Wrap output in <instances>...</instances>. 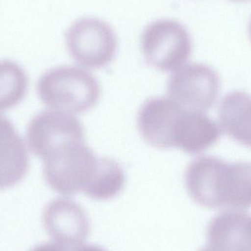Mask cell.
<instances>
[{"instance_id": "52a82bcc", "label": "cell", "mask_w": 251, "mask_h": 251, "mask_svg": "<svg viewBox=\"0 0 251 251\" xmlns=\"http://www.w3.org/2000/svg\"><path fill=\"white\" fill-rule=\"evenodd\" d=\"M43 223L51 240L67 249L82 246L89 234L86 212L71 199H57L49 203L44 209Z\"/></svg>"}, {"instance_id": "7c38bea8", "label": "cell", "mask_w": 251, "mask_h": 251, "mask_svg": "<svg viewBox=\"0 0 251 251\" xmlns=\"http://www.w3.org/2000/svg\"><path fill=\"white\" fill-rule=\"evenodd\" d=\"M218 119L223 131L240 144L251 148V96L233 91L221 100Z\"/></svg>"}, {"instance_id": "e0dca14e", "label": "cell", "mask_w": 251, "mask_h": 251, "mask_svg": "<svg viewBox=\"0 0 251 251\" xmlns=\"http://www.w3.org/2000/svg\"><path fill=\"white\" fill-rule=\"evenodd\" d=\"M199 251H213L212 250V249H210V248L209 247V246H205L204 248H203V249H201Z\"/></svg>"}, {"instance_id": "6da1fadb", "label": "cell", "mask_w": 251, "mask_h": 251, "mask_svg": "<svg viewBox=\"0 0 251 251\" xmlns=\"http://www.w3.org/2000/svg\"><path fill=\"white\" fill-rule=\"evenodd\" d=\"M190 197L209 209L251 207V163L227 162L203 156L193 160L185 173Z\"/></svg>"}, {"instance_id": "5bb4252c", "label": "cell", "mask_w": 251, "mask_h": 251, "mask_svg": "<svg viewBox=\"0 0 251 251\" xmlns=\"http://www.w3.org/2000/svg\"><path fill=\"white\" fill-rule=\"evenodd\" d=\"M27 88L25 70L11 60H0V111L19 104L26 96Z\"/></svg>"}, {"instance_id": "ba28073f", "label": "cell", "mask_w": 251, "mask_h": 251, "mask_svg": "<svg viewBox=\"0 0 251 251\" xmlns=\"http://www.w3.org/2000/svg\"><path fill=\"white\" fill-rule=\"evenodd\" d=\"M183 109L166 97L149 99L140 107L137 117L143 140L160 149L176 148L177 119Z\"/></svg>"}, {"instance_id": "d6986e66", "label": "cell", "mask_w": 251, "mask_h": 251, "mask_svg": "<svg viewBox=\"0 0 251 251\" xmlns=\"http://www.w3.org/2000/svg\"><path fill=\"white\" fill-rule=\"evenodd\" d=\"M235 1H243V0H235Z\"/></svg>"}, {"instance_id": "7a4b0ae2", "label": "cell", "mask_w": 251, "mask_h": 251, "mask_svg": "<svg viewBox=\"0 0 251 251\" xmlns=\"http://www.w3.org/2000/svg\"><path fill=\"white\" fill-rule=\"evenodd\" d=\"M37 90L47 107L72 115L91 110L101 95L100 83L91 72L71 66L47 71L38 80Z\"/></svg>"}, {"instance_id": "9c48e42d", "label": "cell", "mask_w": 251, "mask_h": 251, "mask_svg": "<svg viewBox=\"0 0 251 251\" xmlns=\"http://www.w3.org/2000/svg\"><path fill=\"white\" fill-rule=\"evenodd\" d=\"M207 241L217 251H251V215L230 210L214 217L208 226Z\"/></svg>"}, {"instance_id": "30bf717a", "label": "cell", "mask_w": 251, "mask_h": 251, "mask_svg": "<svg viewBox=\"0 0 251 251\" xmlns=\"http://www.w3.org/2000/svg\"><path fill=\"white\" fill-rule=\"evenodd\" d=\"M29 168L26 146L13 124L0 115V190L19 184Z\"/></svg>"}, {"instance_id": "8fae6325", "label": "cell", "mask_w": 251, "mask_h": 251, "mask_svg": "<svg viewBox=\"0 0 251 251\" xmlns=\"http://www.w3.org/2000/svg\"><path fill=\"white\" fill-rule=\"evenodd\" d=\"M221 134L218 125L204 113L182 110L176 125V148L197 154L213 146Z\"/></svg>"}, {"instance_id": "5b68a950", "label": "cell", "mask_w": 251, "mask_h": 251, "mask_svg": "<svg viewBox=\"0 0 251 251\" xmlns=\"http://www.w3.org/2000/svg\"><path fill=\"white\" fill-rule=\"evenodd\" d=\"M71 57L83 67L101 69L110 64L118 49L113 28L97 18H82L72 24L66 34Z\"/></svg>"}, {"instance_id": "8992f818", "label": "cell", "mask_w": 251, "mask_h": 251, "mask_svg": "<svg viewBox=\"0 0 251 251\" xmlns=\"http://www.w3.org/2000/svg\"><path fill=\"white\" fill-rule=\"evenodd\" d=\"M167 89L169 98L183 110L204 113L218 98L219 76L207 65L190 63L171 75Z\"/></svg>"}, {"instance_id": "3957f363", "label": "cell", "mask_w": 251, "mask_h": 251, "mask_svg": "<svg viewBox=\"0 0 251 251\" xmlns=\"http://www.w3.org/2000/svg\"><path fill=\"white\" fill-rule=\"evenodd\" d=\"M100 159L84 141L60 145L41 159L44 178L54 191L63 196L85 192L97 174Z\"/></svg>"}, {"instance_id": "2e32d148", "label": "cell", "mask_w": 251, "mask_h": 251, "mask_svg": "<svg viewBox=\"0 0 251 251\" xmlns=\"http://www.w3.org/2000/svg\"><path fill=\"white\" fill-rule=\"evenodd\" d=\"M72 251H106L102 248L92 245H86V246H80L76 249H72Z\"/></svg>"}, {"instance_id": "ac0fdd59", "label": "cell", "mask_w": 251, "mask_h": 251, "mask_svg": "<svg viewBox=\"0 0 251 251\" xmlns=\"http://www.w3.org/2000/svg\"><path fill=\"white\" fill-rule=\"evenodd\" d=\"M249 35H250V38L251 39V21L250 22V25H249Z\"/></svg>"}, {"instance_id": "9a60e30c", "label": "cell", "mask_w": 251, "mask_h": 251, "mask_svg": "<svg viewBox=\"0 0 251 251\" xmlns=\"http://www.w3.org/2000/svg\"><path fill=\"white\" fill-rule=\"evenodd\" d=\"M30 251H72V249H67L54 243L39 245L33 248Z\"/></svg>"}, {"instance_id": "277c9868", "label": "cell", "mask_w": 251, "mask_h": 251, "mask_svg": "<svg viewBox=\"0 0 251 251\" xmlns=\"http://www.w3.org/2000/svg\"><path fill=\"white\" fill-rule=\"evenodd\" d=\"M140 45L146 61L161 72L178 70L192 52L190 33L185 26L173 19H158L148 25L142 34Z\"/></svg>"}, {"instance_id": "4fadbf2b", "label": "cell", "mask_w": 251, "mask_h": 251, "mask_svg": "<svg viewBox=\"0 0 251 251\" xmlns=\"http://www.w3.org/2000/svg\"><path fill=\"white\" fill-rule=\"evenodd\" d=\"M125 183V172L120 164L110 158H100L97 174L84 193L95 200H109L123 190Z\"/></svg>"}]
</instances>
